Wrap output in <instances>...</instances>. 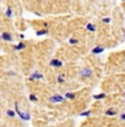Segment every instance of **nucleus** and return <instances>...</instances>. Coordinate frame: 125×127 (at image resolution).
<instances>
[{"mask_svg":"<svg viewBox=\"0 0 125 127\" xmlns=\"http://www.w3.org/2000/svg\"><path fill=\"white\" fill-rule=\"evenodd\" d=\"M122 119L125 120V114H123V115H122Z\"/></svg>","mask_w":125,"mask_h":127,"instance_id":"nucleus-21","label":"nucleus"},{"mask_svg":"<svg viewBox=\"0 0 125 127\" xmlns=\"http://www.w3.org/2000/svg\"><path fill=\"white\" fill-rule=\"evenodd\" d=\"M64 100H65L64 97L58 96V95H55V96L50 97V102H63Z\"/></svg>","mask_w":125,"mask_h":127,"instance_id":"nucleus-2","label":"nucleus"},{"mask_svg":"<svg viewBox=\"0 0 125 127\" xmlns=\"http://www.w3.org/2000/svg\"><path fill=\"white\" fill-rule=\"evenodd\" d=\"M1 38L5 39V41H7V42H11L12 41V37H11V35H10L9 33H2L1 34Z\"/></svg>","mask_w":125,"mask_h":127,"instance_id":"nucleus-5","label":"nucleus"},{"mask_svg":"<svg viewBox=\"0 0 125 127\" xmlns=\"http://www.w3.org/2000/svg\"><path fill=\"white\" fill-rule=\"evenodd\" d=\"M44 78V75L43 74H40L39 72H34L33 74L30 75V80H41Z\"/></svg>","mask_w":125,"mask_h":127,"instance_id":"nucleus-3","label":"nucleus"},{"mask_svg":"<svg viewBox=\"0 0 125 127\" xmlns=\"http://www.w3.org/2000/svg\"><path fill=\"white\" fill-rule=\"evenodd\" d=\"M80 75L82 77H89V75H92V70L87 69V67L80 70Z\"/></svg>","mask_w":125,"mask_h":127,"instance_id":"nucleus-4","label":"nucleus"},{"mask_svg":"<svg viewBox=\"0 0 125 127\" xmlns=\"http://www.w3.org/2000/svg\"><path fill=\"white\" fill-rule=\"evenodd\" d=\"M106 97V95L105 94H101V95H96V96H94V99H103Z\"/></svg>","mask_w":125,"mask_h":127,"instance_id":"nucleus-11","label":"nucleus"},{"mask_svg":"<svg viewBox=\"0 0 125 127\" xmlns=\"http://www.w3.org/2000/svg\"><path fill=\"white\" fill-rule=\"evenodd\" d=\"M11 15H12V10L10 9V8H8L7 11H6V16H7V17H11Z\"/></svg>","mask_w":125,"mask_h":127,"instance_id":"nucleus-13","label":"nucleus"},{"mask_svg":"<svg viewBox=\"0 0 125 127\" xmlns=\"http://www.w3.org/2000/svg\"><path fill=\"white\" fill-rule=\"evenodd\" d=\"M29 99H30L31 101H36V100H37V97H36L35 95H33V94H31L30 96H29Z\"/></svg>","mask_w":125,"mask_h":127,"instance_id":"nucleus-15","label":"nucleus"},{"mask_svg":"<svg viewBox=\"0 0 125 127\" xmlns=\"http://www.w3.org/2000/svg\"><path fill=\"white\" fill-rule=\"evenodd\" d=\"M58 82H59V83L64 82V77H63V75H59V77H58Z\"/></svg>","mask_w":125,"mask_h":127,"instance_id":"nucleus-17","label":"nucleus"},{"mask_svg":"<svg viewBox=\"0 0 125 127\" xmlns=\"http://www.w3.org/2000/svg\"><path fill=\"white\" fill-rule=\"evenodd\" d=\"M106 115H111V116H113V115H116V111L115 110H107L106 111Z\"/></svg>","mask_w":125,"mask_h":127,"instance_id":"nucleus-14","label":"nucleus"},{"mask_svg":"<svg viewBox=\"0 0 125 127\" xmlns=\"http://www.w3.org/2000/svg\"><path fill=\"white\" fill-rule=\"evenodd\" d=\"M69 43H71V44H77L78 41H77V39H69Z\"/></svg>","mask_w":125,"mask_h":127,"instance_id":"nucleus-19","label":"nucleus"},{"mask_svg":"<svg viewBox=\"0 0 125 127\" xmlns=\"http://www.w3.org/2000/svg\"><path fill=\"white\" fill-rule=\"evenodd\" d=\"M90 115V111H85V113H82L80 116H89Z\"/></svg>","mask_w":125,"mask_h":127,"instance_id":"nucleus-18","label":"nucleus"},{"mask_svg":"<svg viewBox=\"0 0 125 127\" xmlns=\"http://www.w3.org/2000/svg\"><path fill=\"white\" fill-rule=\"evenodd\" d=\"M65 97H66L67 99H74L75 98V96H74L73 94H71V92H67V94L65 95Z\"/></svg>","mask_w":125,"mask_h":127,"instance_id":"nucleus-12","label":"nucleus"},{"mask_svg":"<svg viewBox=\"0 0 125 127\" xmlns=\"http://www.w3.org/2000/svg\"><path fill=\"white\" fill-rule=\"evenodd\" d=\"M122 1H125V0H122Z\"/></svg>","mask_w":125,"mask_h":127,"instance_id":"nucleus-22","label":"nucleus"},{"mask_svg":"<svg viewBox=\"0 0 125 127\" xmlns=\"http://www.w3.org/2000/svg\"><path fill=\"white\" fill-rule=\"evenodd\" d=\"M25 47H26V45L24 43H19L17 46H15V50H24Z\"/></svg>","mask_w":125,"mask_h":127,"instance_id":"nucleus-9","label":"nucleus"},{"mask_svg":"<svg viewBox=\"0 0 125 127\" xmlns=\"http://www.w3.org/2000/svg\"><path fill=\"white\" fill-rule=\"evenodd\" d=\"M86 27H87L88 31H92V32H95V31H96L95 26H94V25H92V24H87V26H86Z\"/></svg>","mask_w":125,"mask_h":127,"instance_id":"nucleus-10","label":"nucleus"},{"mask_svg":"<svg viewBox=\"0 0 125 127\" xmlns=\"http://www.w3.org/2000/svg\"><path fill=\"white\" fill-rule=\"evenodd\" d=\"M50 65H52V66L59 67V66H61V65H63V62H61V61H59V60H52V61H50Z\"/></svg>","mask_w":125,"mask_h":127,"instance_id":"nucleus-6","label":"nucleus"},{"mask_svg":"<svg viewBox=\"0 0 125 127\" xmlns=\"http://www.w3.org/2000/svg\"><path fill=\"white\" fill-rule=\"evenodd\" d=\"M15 106H16V113L18 114V116L21 118V119H24V120H29V119H30V115H29V114H27V113H22V111L18 108V103L16 102V103H15Z\"/></svg>","mask_w":125,"mask_h":127,"instance_id":"nucleus-1","label":"nucleus"},{"mask_svg":"<svg viewBox=\"0 0 125 127\" xmlns=\"http://www.w3.org/2000/svg\"><path fill=\"white\" fill-rule=\"evenodd\" d=\"M104 51V47H102V46H96L95 48H93L92 53L93 54H99V53H102Z\"/></svg>","mask_w":125,"mask_h":127,"instance_id":"nucleus-7","label":"nucleus"},{"mask_svg":"<svg viewBox=\"0 0 125 127\" xmlns=\"http://www.w3.org/2000/svg\"><path fill=\"white\" fill-rule=\"evenodd\" d=\"M104 22H105V23H108L109 22V18H105V19H104Z\"/></svg>","mask_w":125,"mask_h":127,"instance_id":"nucleus-20","label":"nucleus"},{"mask_svg":"<svg viewBox=\"0 0 125 127\" xmlns=\"http://www.w3.org/2000/svg\"><path fill=\"white\" fill-rule=\"evenodd\" d=\"M7 115L10 116V117H15V113H14L12 110H8V111H7Z\"/></svg>","mask_w":125,"mask_h":127,"instance_id":"nucleus-16","label":"nucleus"},{"mask_svg":"<svg viewBox=\"0 0 125 127\" xmlns=\"http://www.w3.org/2000/svg\"><path fill=\"white\" fill-rule=\"evenodd\" d=\"M48 33L47 29H41V31H38L37 32V36H43V35H46Z\"/></svg>","mask_w":125,"mask_h":127,"instance_id":"nucleus-8","label":"nucleus"}]
</instances>
